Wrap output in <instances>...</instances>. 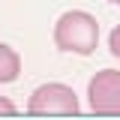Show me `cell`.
<instances>
[{"label":"cell","instance_id":"1","mask_svg":"<svg viewBox=\"0 0 120 120\" xmlns=\"http://www.w3.org/2000/svg\"><path fill=\"white\" fill-rule=\"evenodd\" d=\"M99 42V24L90 12L81 9H69L57 18L54 24V45L60 51H69V54H93Z\"/></svg>","mask_w":120,"mask_h":120},{"label":"cell","instance_id":"2","mask_svg":"<svg viewBox=\"0 0 120 120\" xmlns=\"http://www.w3.org/2000/svg\"><path fill=\"white\" fill-rule=\"evenodd\" d=\"M27 111L36 117H48V114H63V117H75L78 114V96L69 84L60 81H48L42 87H36L27 99Z\"/></svg>","mask_w":120,"mask_h":120},{"label":"cell","instance_id":"3","mask_svg":"<svg viewBox=\"0 0 120 120\" xmlns=\"http://www.w3.org/2000/svg\"><path fill=\"white\" fill-rule=\"evenodd\" d=\"M87 102L93 114L120 117V72L102 69L87 81Z\"/></svg>","mask_w":120,"mask_h":120},{"label":"cell","instance_id":"4","mask_svg":"<svg viewBox=\"0 0 120 120\" xmlns=\"http://www.w3.org/2000/svg\"><path fill=\"white\" fill-rule=\"evenodd\" d=\"M18 72H21V57H18V51L9 48L6 42H0V84L15 81Z\"/></svg>","mask_w":120,"mask_h":120},{"label":"cell","instance_id":"5","mask_svg":"<svg viewBox=\"0 0 120 120\" xmlns=\"http://www.w3.org/2000/svg\"><path fill=\"white\" fill-rule=\"evenodd\" d=\"M108 51H111V57L120 60V24L111 30V36H108Z\"/></svg>","mask_w":120,"mask_h":120},{"label":"cell","instance_id":"6","mask_svg":"<svg viewBox=\"0 0 120 120\" xmlns=\"http://www.w3.org/2000/svg\"><path fill=\"white\" fill-rule=\"evenodd\" d=\"M0 114H15V105L9 99H3V96H0Z\"/></svg>","mask_w":120,"mask_h":120},{"label":"cell","instance_id":"7","mask_svg":"<svg viewBox=\"0 0 120 120\" xmlns=\"http://www.w3.org/2000/svg\"><path fill=\"white\" fill-rule=\"evenodd\" d=\"M111 3H117V6H120V0H111Z\"/></svg>","mask_w":120,"mask_h":120}]
</instances>
